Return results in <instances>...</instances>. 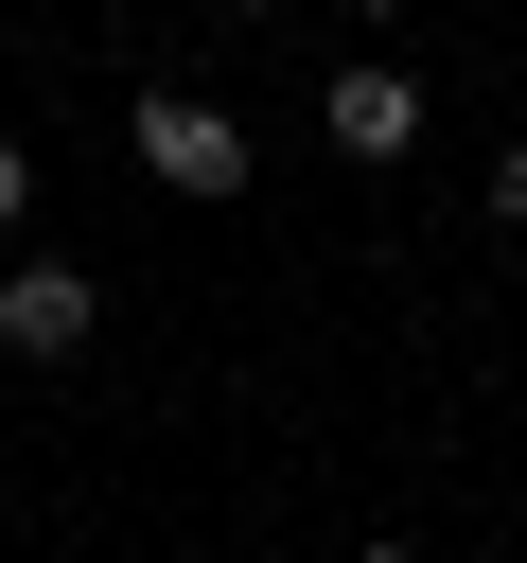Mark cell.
Instances as JSON below:
<instances>
[{"instance_id":"obj_1","label":"cell","mask_w":527,"mask_h":563,"mask_svg":"<svg viewBox=\"0 0 527 563\" xmlns=\"http://www.w3.org/2000/svg\"><path fill=\"white\" fill-rule=\"evenodd\" d=\"M123 158H141L158 194H211V211L264 176V158H246V123H228L211 88H141V106H123Z\"/></svg>"},{"instance_id":"obj_7","label":"cell","mask_w":527,"mask_h":563,"mask_svg":"<svg viewBox=\"0 0 527 563\" xmlns=\"http://www.w3.org/2000/svg\"><path fill=\"white\" fill-rule=\"evenodd\" d=\"M351 18H404V0H351Z\"/></svg>"},{"instance_id":"obj_6","label":"cell","mask_w":527,"mask_h":563,"mask_svg":"<svg viewBox=\"0 0 527 563\" xmlns=\"http://www.w3.org/2000/svg\"><path fill=\"white\" fill-rule=\"evenodd\" d=\"M351 563H422V545H351Z\"/></svg>"},{"instance_id":"obj_4","label":"cell","mask_w":527,"mask_h":563,"mask_svg":"<svg viewBox=\"0 0 527 563\" xmlns=\"http://www.w3.org/2000/svg\"><path fill=\"white\" fill-rule=\"evenodd\" d=\"M492 211H509V229H527V141H492Z\"/></svg>"},{"instance_id":"obj_5","label":"cell","mask_w":527,"mask_h":563,"mask_svg":"<svg viewBox=\"0 0 527 563\" xmlns=\"http://www.w3.org/2000/svg\"><path fill=\"white\" fill-rule=\"evenodd\" d=\"M18 211H35V158H18V141H0V246H18Z\"/></svg>"},{"instance_id":"obj_3","label":"cell","mask_w":527,"mask_h":563,"mask_svg":"<svg viewBox=\"0 0 527 563\" xmlns=\"http://www.w3.org/2000/svg\"><path fill=\"white\" fill-rule=\"evenodd\" d=\"M316 123H334V158H404V141H422V70H386V53H351V70L316 88Z\"/></svg>"},{"instance_id":"obj_2","label":"cell","mask_w":527,"mask_h":563,"mask_svg":"<svg viewBox=\"0 0 527 563\" xmlns=\"http://www.w3.org/2000/svg\"><path fill=\"white\" fill-rule=\"evenodd\" d=\"M88 334H105V282H88V264H53V246L0 264V352H18V369H70Z\"/></svg>"}]
</instances>
